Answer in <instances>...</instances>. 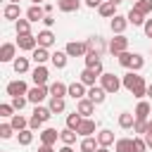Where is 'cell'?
<instances>
[{
    "label": "cell",
    "instance_id": "22",
    "mask_svg": "<svg viewBox=\"0 0 152 152\" xmlns=\"http://www.w3.org/2000/svg\"><path fill=\"white\" fill-rule=\"evenodd\" d=\"M95 138H97L100 147H109V145H114V142H116V140H114V133H112L109 128H102V131H100Z\"/></svg>",
    "mask_w": 152,
    "mask_h": 152
},
{
    "label": "cell",
    "instance_id": "25",
    "mask_svg": "<svg viewBox=\"0 0 152 152\" xmlns=\"http://www.w3.org/2000/svg\"><path fill=\"white\" fill-rule=\"evenodd\" d=\"M50 57H52V55H50V50H48V48H36V50L31 52V59H33L36 64H45Z\"/></svg>",
    "mask_w": 152,
    "mask_h": 152
},
{
    "label": "cell",
    "instance_id": "7",
    "mask_svg": "<svg viewBox=\"0 0 152 152\" xmlns=\"http://www.w3.org/2000/svg\"><path fill=\"white\" fill-rule=\"evenodd\" d=\"M48 95H50V88H48V86H33V88L28 90V95H26V97H28V102L40 104V102H43Z\"/></svg>",
    "mask_w": 152,
    "mask_h": 152
},
{
    "label": "cell",
    "instance_id": "6",
    "mask_svg": "<svg viewBox=\"0 0 152 152\" xmlns=\"http://www.w3.org/2000/svg\"><path fill=\"white\" fill-rule=\"evenodd\" d=\"M17 48L24 50V52H33V50L38 48V38H36L33 33H28V36H17Z\"/></svg>",
    "mask_w": 152,
    "mask_h": 152
},
{
    "label": "cell",
    "instance_id": "42",
    "mask_svg": "<svg viewBox=\"0 0 152 152\" xmlns=\"http://www.w3.org/2000/svg\"><path fill=\"white\" fill-rule=\"evenodd\" d=\"M133 55H135V52H128V50H126V52H121V55H116V57H119V64H121V66H126V69H131Z\"/></svg>",
    "mask_w": 152,
    "mask_h": 152
},
{
    "label": "cell",
    "instance_id": "59",
    "mask_svg": "<svg viewBox=\"0 0 152 152\" xmlns=\"http://www.w3.org/2000/svg\"><path fill=\"white\" fill-rule=\"evenodd\" d=\"M97 152H109V147H97Z\"/></svg>",
    "mask_w": 152,
    "mask_h": 152
},
{
    "label": "cell",
    "instance_id": "36",
    "mask_svg": "<svg viewBox=\"0 0 152 152\" xmlns=\"http://www.w3.org/2000/svg\"><path fill=\"white\" fill-rule=\"evenodd\" d=\"M12 69H14L17 74H26V71H28V57H17V59L12 62Z\"/></svg>",
    "mask_w": 152,
    "mask_h": 152
},
{
    "label": "cell",
    "instance_id": "14",
    "mask_svg": "<svg viewBox=\"0 0 152 152\" xmlns=\"http://www.w3.org/2000/svg\"><path fill=\"white\" fill-rule=\"evenodd\" d=\"M88 95V86H83L81 81H74V83H69V97H74L76 102L78 100H83Z\"/></svg>",
    "mask_w": 152,
    "mask_h": 152
},
{
    "label": "cell",
    "instance_id": "40",
    "mask_svg": "<svg viewBox=\"0 0 152 152\" xmlns=\"http://www.w3.org/2000/svg\"><path fill=\"white\" fill-rule=\"evenodd\" d=\"M33 116H38L43 124L52 116V112H50V107H40V104H36V109H33Z\"/></svg>",
    "mask_w": 152,
    "mask_h": 152
},
{
    "label": "cell",
    "instance_id": "62",
    "mask_svg": "<svg viewBox=\"0 0 152 152\" xmlns=\"http://www.w3.org/2000/svg\"><path fill=\"white\" fill-rule=\"evenodd\" d=\"M10 2H14V5H19V0H10Z\"/></svg>",
    "mask_w": 152,
    "mask_h": 152
},
{
    "label": "cell",
    "instance_id": "24",
    "mask_svg": "<svg viewBox=\"0 0 152 152\" xmlns=\"http://www.w3.org/2000/svg\"><path fill=\"white\" fill-rule=\"evenodd\" d=\"M19 14H21V10H19V5H14V2L5 5V10H2V17L10 19V21H19Z\"/></svg>",
    "mask_w": 152,
    "mask_h": 152
},
{
    "label": "cell",
    "instance_id": "28",
    "mask_svg": "<svg viewBox=\"0 0 152 152\" xmlns=\"http://www.w3.org/2000/svg\"><path fill=\"white\" fill-rule=\"evenodd\" d=\"M126 19H128V24H133V26H145V21H147L145 14H140V12L133 10V7H131V12L126 14Z\"/></svg>",
    "mask_w": 152,
    "mask_h": 152
},
{
    "label": "cell",
    "instance_id": "17",
    "mask_svg": "<svg viewBox=\"0 0 152 152\" xmlns=\"http://www.w3.org/2000/svg\"><path fill=\"white\" fill-rule=\"evenodd\" d=\"M88 100H93L95 104H102L104 100H107V90L102 88V86H93V88H88V95H86Z\"/></svg>",
    "mask_w": 152,
    "mask_h": 152
},
{
    "label": "cell",
    "instance_id": "27",
    "mask_svg": "<svg viewBox=\"0 0 152 152\" xmlns=\"http://www.w3.org/2000/svg\"><path fill=\"white\" fill-rule=\"evenodd\" d=\"M97 147H100V142H97V138H83L81 140V145H78V150L81 152H97Z\"/></svg>",
    "mask_w": 152,
    "mask_h": 152
},
{
    "label": "cell",
    "instance_id": "13",
    "mask_svg": "<svg viewBox=\"0 0 152 152\" xmlns=\"http://www.w3.org/2000/svg\"><path fill=\"white\" fill-rule=\"evenodd\" d=\"M14 59H17V43H2L0 62H14Z\"/></svg>",
    "mask_w": 152,
    "mask_h": 152
},
{
    "label": "cell",
    "instance_id": "44",
    "mask_svg": "<svg viewBox=\"0 0 152 152\" xmlns=\"http://www.w3.org/2000/svg\"><path fill=\"white\" fill-rule=\"evenodd\" d=\"M12 135H14L12 124H0V138H2V140H10Z\"/></svg>",
    "mask_w": 152,
    "mask_h": 152
},
{
    "label": "cell",
    "instance_id": "18",
    "mask_svg": "<svg viewBox=\"0 0 152 152\" xmlns=\"http://www.w3.org/2000/svg\"><path fill=\"white\" fill-rule=\"evenodd\" d=\"M26 19L33 24V21H43L45 19V10H43V5H31L28 10H26Z\"/></svg>",
    "mask_w": 152,
    "mask_h": 152
},
{
    "label": "cell",
    "instance_id": "1",
    "mask_svg": "<svg viewBox=\"0 0 152 152\" xmlns=\"http://www.w3.org/2000/svg\"><path fill=\"white\" fill-rule=\"evenodd\" d=\"M121 83H124V88H126L128 93H133V97H138V100H142V97L147 95V83H145V78H142L138 71H128V74L121 78Z\"/></svg>",
    "mask_w": 152,
    "mask_h": 152
},
{
    "label": "cell",
    "instance_id": "31",
    "mask_svg": "<svg viewBox=\"0 0 152 152\" xmlns=\"http://www.w3.org/2000/svg\"><path fill=\"white\" fill-rule=\"evenodd\" d=\"M114 152H133V138H119L114 142Z\"/></svg>",
    "mask_w": 152,
    "mask_h": 152
},
{
    "label": "cell",
    "instance_id": "29",
    "mask_svg": "<svg viewBox=\"0 0 152 152\" xmlns=\"http://www.w3.org/2000/svg\"><path fill=\"white\" fill-rule=\"evenodd\" d=\"M66 59H69V55H66V52H59V50L52 52V57H50V62H52L55 69H64V66H66Z\"/></svg>",
    "mask_w": 152,
    "mask_h": 152
},
{
    "label": "cell",
    "instance_id": "33",
    "mask_svg": "<svg viewBox=\"0 0 152 152\" xmlns=\"http://www.w3.org/2000/svg\"><path fill=\"white\" fill-rule=\"evenodd\" d=\"M133 124H135V114L133 112H121L119 114V126L121 128H133Z\"/></svg>",
    "mask_w": 152,
    "mask_h": 152
},
{
    "label": "cell",
    "instance_id": "39",
    "mask_svg": "<svg viewBox=\"0 0 152 152\" xmlns=\"http://www.w3.org/2000/svg\"><path fill=\"white\" fill-rule=\"evenodd\" d=\"M76 135H78L76 131H71V128H64V131L59 133V140H62L64 145H74V142H76Z\"/></svg>",
    "mask_w": 152,
    "mask_h": 152
},
{
    "label": "cell",
    "instance_id": "12",
    "mask_svg": "<svg viewBox=\"0 0 152 152\" xmlns=\"http://www.w3.org/2000/svg\"><path fill=\"white\" fill-rule=\"evenodd\" d=\"M36 38H38V48H48V50H50V48L55 45V40H57V38H55V33H52L50 28L38 31V36H36Z\"/></svg>",
    "mask_w": 152,
    "mask_h": 152
},
{
    "label": "cell",
    "instance_id": "55",
    "mask_svg": "<svg viewBox=\"0 0 152 152\" xmlns=\"http://www.w3.org/2000/svg\"><path fill=\"white\" fill-rule=\"evenodd\" d=\"M43 10H45V14H52V5L48 2V5H43Z\"/></svg>",
    "mask_w": 152,
    "mask_h": 152
},
{
    "label": "cell",
    "instance_id": "11",
    "mask_svg": "<svg viewBox=\"0 0 152 152\" xmlns=\"http://www.w3.org/2000/svg\"><path fill=\"white\" fill-rule=\"evenodd\" d=\"M126 26H128V19H126L124 14H116V17L109 21V28H112V33H114V36H124Z\"/></svg>",
    "mask_w": 152,
    "mask_h": 152
},
{
    "label": "cell",
    "instance_id": "43",
    "mask_svg": "<svg viewBox=\"0 0 152 152\" xmlns=\"http://www.w3.org/2000/svg\"><path fill=\"white\" fill-rule=\"evenodd\" d=\"M142 66H145V57L135 52V55H133V62H131V71H140Z\"/></svg>",
    "mask_w": 152,
    "mask_h": 152
},
{
    "label": "cell",
    "instance_id": "21",
    "mask_svg": "<svg viewBox=\"0 0 152 152\" xmlns=\"http://www.w3.org/2000/svg\"><path fill=\"white\" fill-rule=\"evenodd\" d=\"M95 126H97V124H95V121H93V119H83V121H81V126H78V131H76V133H78V135H83V138H90V135H93V133H95Z\"/></svg>",
    "mask_w": 152,
    "mask_h": 152
},
{
    "label": "cell",
    "instance_id": "32",
    "mask_svg": "<svg viewBox=\"0 0 152 152\" xmlns=\"http://www.w3.org/2000/svg\"><path fill=\"white\" fill-rule=\"evenodd\" d=\"M48 107H50V112H52V114H62V112L66 109V104H64V97H50Z\"/></svg>",
    "mask_w": 152,
    "mask_h": 152
},
{
    "label": "cell",
    "instance_id": "2",
    "mask_svg": "<svg viewBox=\"0 0 152 152\" xmlns=\"http://www.w3.org/2000/svg\"><path fill=\"white\" fill-rule=\"evenodd\" d=\"M64 52L69 57H86L88 55V43L86 40H69L66 48H64Z\"/></svg>",
    "mask_w": 152,
    "mask_h": 152
},
{
    "label": "cell",
    "instance_id": "61",
    "mask_svg": "<svg viewBox=\"0 0 152 152\" xmlns=\"http://www.w3.org/2000/svg\"><path fill=\"white\" fill-rule=\"evenodd\" d=\"M107 2H114V5H119V2H124V0H107Z\"/></svg>",
    "mask_w": 152,
    "mask_h": 152
},
{
    "label": "cell",
    "instance_id": "15",
    "mask_svg": "<svg viewBox=\"0 0 152 152\" xmlns=\"http://www.w3.org/2000/svg\"><path fill=\"white\" fill-rule=\"evenodd\" d=\"M150 112H152V104L147 102V100H140L138 104H135V119L138 121H150Z\"/></svg>",
    "mask_w": 152,
    "mask_h": 152
},
{
    "label": "cell",
    "instance_id": "3",
    "mask_svg": "<svg viewBox=\"0 0 152 152\" xmlns=\"http://www.w3.org/2000/svg\"><path fill=\"white\" fill-rule=\"evenodd\" d=\"M100 86L107 90V95H109V93L114 95L124 83H121V78H119V76H114V74H102V76H100Z\"/></svg>",
    "mask_w": 152,
    "mask_h": 152
},
{
    "label": "cell",
    "instance_id": "52",
    "mask_svg": "<svg viewBox=\"0 0 152 152\" xmlns=\"http://www.w3.org/2000/svg\"><path fill=\"white\" fill-rule=\"evenodd\" d=\"M43 24H45V28H50V26L55 24V17H52V14H45V19H43Z\"/></svg>",
    "mask_w": 152,
    "mask_h": 152
},
{
    "label": "cell",
    "instance_id": "20",
    "mask_svg": "<svg viewBox=\"0 0 152 152\" xmlns=\"http://www.w3.org/2000/svg\"><path fill=\"white\" fill-rule=\"evenodd\" d=\"M48 88H50V97H64V95H69V86L62 83V81H55Z\"/></svg>",
    "mask_w": 152,
    "mask_h": 152
},
{
    "label": "cell",
    "instance_id": "41",
    "mask_svg": "<svg viewBox=\"0 0 152 152\" xmlns=\"http://www.w3.org/2000/svg\"><path fill=\"white\" fill-rule=\"evenodd\" d=\"M133 10H138L140 14H150V12H152V0H138V2L133 5Z\"/></svg>",
    "mask_w": 152,
    "mask_h": 152
},
{
    "label": "cell",
    "instance_id": "10",
    "mask_svg": "<svg viewBox=\"0 0 152 152\" xmlns=\"http://www.w3.org/2000/svg\"><path fill=\"white\" fill-rule=\"evenodd\" d=\"M76 112H78L83 119H90V116L95 114V102H93V100H88V97H83V100H78V102H76Z\"/></svg>",
    "mask_w": 152,
    "mask_h": 152
},
{
    "label": "cell",
    "instance_id": "30",
    "mask_svg": "<svg viewBox=\"0 0 152 152\" xmlns=\"http://www.w3.org/2000/svg\"><path fill=\"white\" fill-rule=\"evenodd\" d=\"M10 124H12V128L19 133V131H26L28 128V119L26 116H21V114H14L12 119H10Z\"/></svg>",
    "mask_w": 152,
    "mask_h": 152
},
{
    "label": "cell",
    "instance_id": "8",
    "mask_svg": "<svg viewBox=\"0 0 152 152\" xmlns=\"http://www.w3.org/2000/svg\"><path fill=\"white\" fill-rule=\"evenodd\" d=\"M86 43H88V50H90V52H97L100 57H102L104 50H109V45H107L104 38H100V36H90V38H86Z\"/></svg>",
    "mask_w": 152,
    "mask_h": 152
},
{
    "label": "cell",
    "instance_id": "35",
    "mask_svg": "<svg viewBox=\"0 0 152 152\" xmlns=\"http://www.w3.org/2000/svg\"><path fill=\"white\" fill-rule=\"evenodd\" d=\"M14 28H17V36H28L31 33V21L28 19H19V21H14Z\"/></svg>",
    "mask_w": 152,
    "mask_h": 152
},
{
    "label": "cell",
    "instance_id": "53",
    "mask_svg": "<svg viewBox=\"0 0 152 152\" xmlns=\"http://www.w3.org/2000/svg\"><path fill=\"white\" fill-rule=\"evenodd\" d=\"M142 138H145V142H147V150H152V133H145Z\"/></svg>",
    "mask_w": 152,
    "mask_h": 152
},
{
    "label": "cell",
    "instance_id": "54",
    "mask_svg": "<svg viewBox=\"0 0 152 152\" xmlns=\"http://www.w3.org/2000/svg\"><path fill=\"white\" fill-rule=\"evenodd\" d=\"M38 152H55V150H52L50 145H40V147H38Z\"/></svg>",
    "mask_w": 152,
    "mask_h": 152
},
{
    "label": "cell",
    "instance_id": "60",
    "mask_svg": "<svg viewBox=\"0 0 152 152\" xmlns=\"http://www.w3.org/2000/svg\"><path fill=\"white\" fill-rule=\"evenodd\" d=\"M31 2H33V5H43L45 0H31Z\"/></svg>",
    "mask_w": 152,
    "mask_h": 152
},
{
    "label": "cell",
    "instance_id": "45",
    "mask_svg": "<svg viewBox=\"0 0 152 152\" xmlns=\"http://www.w3.org/2000/svg\"><path fill=\"white\" fill-rule=\"evenodd\" d=\"M145 150H147L145 138H142V135H135V138H133V152H145Z\"/></svg>",
    "mask_w": 152,
    "mask_h": 152
},
{
    "label": "cell",
    "instance_id": "58",
    "mask_svg": "<svg viewBox=\"0 0 152 152\" xmlns=\"http://www.w3.org/2000/svg\"><path fill=\"white\" fill-rule=\"evenodd\" d=\"M147 95H150V97H152V83H150V86H147Z\"/></svg>",
    "mask_w": 152,
    "mask_h": 152
},
{
    "label": "cell",
    "instance_id": "5",
    "mask_svg": "<svg viewBox=\"0 0 152 152\" xmlns=\"http://www.w3.org/2000/svg\"><path fill=\"white\" fill-rule=\"evenodd\" d=\"M5 90H7V95H10V97H19V95H28V90H31V88L26 86V81L17 78V81H10Z\"/></svg>",
    "mask_w": 152,
    "mask_h": 152
},
{
    "label": "cell",
    "instance_id": "56",
    "mask_svg": "<svg viewBox=\"0 0 152 152\" xmlns=\"http://www.w3.org/2000/svg\"><path fill=\"white\" fill-rule=\"evenodd\" d=\"M59 152H74V150H71V145H64V147H62Z\"/></svg>",
    "mask_w": 152,
    "mask_h": 152
},
{
    "label": "cell",
    "instance_id": "48",
    "mask_svg": "<svg viewBox=\"0 0 152 152\" xmlns=\"http://www.w3.org/2000/svg\"><path fill=\"white\" fill-rule=\"evenodd\" d=\"M133 133L145 135V133H147V121H138V119H135V124H133Z\"/></svg>",
    "mask_w": 152,
    "mask_h": 152
},
{
    "label": "cell",
    "instance_id": "19",
    "mask_svg": "<svg viewBox=\"0 0 152 152\" xmlns=\"http://www.w3.org/2000/svg\"><path fill=\"white\" fill-rule=\"evenodd\" d=\"M57 138H59V133H57V128H43L40 131V145H55L57 142Z\"/></svg>",
    "mask_w": 152,
    "mask_h": 152
},
{
    "label": "cell",
    "instance_id": "57",
    "mask_svg": "<svg viewBox=\"0 0 152 152\" xmlns=\"http://www.w3.org/2000/svg\"><path fill=\"white\" fill-rule=\"evenodd\" d=\"M147 133H152V119L147 121Z\"/></svg>",
    "mask_w": 152,
    "mask_h": 152
},
{
    "label": "cell",
    "instance_id": "34",
    "mask_svg": "<svg viewBox=\"0 0 152 152\" xmlns=\"http://www.w3.org/2000/svg\"><path fill=\"white\" fill-rule=\"evenodd\" d=\"M83 59H86V66H88V69H97V66H102V59H100L97 52H90V50H88V55H86Z\"/></svg>",
    "mask_w": 152,
    "mask_h": 152
},
{
    "label": "cell",
    "instance_id": "50",
    "mask_svg": "<svg viewBox=\"0 0 152 152\" xmlns=\"http://www.w3.org/2000/svg\"><path fill=\"white\" fill-rule=\"evenodd\" d=\"M102 2H104V0H86V7H90V10H95V7H97V10H100V5H102Z\"/></svg>",
    "mask_w": 152,
    "mask_h": 152
},
{
    "label": "cell",
    "instance_id": "49",
    "mask_svg": "<svg viewBox=\"0 0 152 152\" xmlns=\"http://www.w3.org/2000/svg\"><path fill=\"white\" fill-rule=\"evenodd\" d=\"M40 126H43V121H40L38 116H31V119H28V128H31V131H38Z\"/></svg>",
    "mask_w": 152,
    "mask_h": 152
},
{
    "label": "cell",
    "instance_id": "16",
    "mask_svg": "<svg viewBox=\"0 0 152 152\" xmlns=\"http://www.w3.org/2000/svg\"><path fill=\"white\" fill-rule=\"evenodd\" d=\"M48 69H45V64H36V69L31 71V78H33V83L36 86H45L48 83Z\"/></svg>",
    "mask_w": 152,
    "mask_h": 152
},
{
    "label": "cell",
    "instance_id": "38",
    "mask_svg": "<svg viewBox=\"0 0 152 152\" xmlns=\"http://www.w3.org/2000/svg\"><path fill=\"white\" fill-rule=\"evenodd\" d=\"M81 121H83V116H81L78 112H74V114H69V116H66V128H71V131H78Z\"/></svg>",
    "mask_w": 152,
    "mask_h": 152
},
{
    "label": "cell",
    "instance_id": "37",
    "mask_svg": "<svg viewBox=\"0 0 152 152\" xmlns=\"http://www.w3.org/2000/svg\"><path fill=\"white\" fill-rule=\"evenodd\" d=\"M17 140H19V145L28 147V145L33 142V131H31V128H26V131H19V133H17Z\"/></svg>",
    "mask_w": 152,
    "mask_h": 152
},
{
    "label": "cell",
    "instance_id": "63",
    "mask_svg": "<svg viewBox=\"0 0 152 152\" xmlns=\"http://www.w3.org/2000/svg\"><path fill=\"white\" fill-rule=\"evenodd\" d=\"M133 2H138V0H133Z\"/></svg>",
    "mask_w": 152,
    "mask_h": 152
},
{
    "label": "cell",
    "instance_id": "26",
    "mask_svg": "<svg viewBox=\"0 0 152 152\" xmlns=\"http://www.w3.org/2000/svg\"><path fill=\"white\" fill-rule=\"evenodd\" d=\"M97 12H100V17H104V19H114V17H116V5L104 0V2L100 5V10H97Z\"/></svg>",
    "mask_w": 152,
    "mask_h": 152
},
{
    "label": "cell",
    "instance_id": "51",
    "mask_svg": "<svg viewBox=\"0 0 152 152\" xmlns=\"http://www.w3.org/2000/svg\"><path fill=\"white\" fill-rule=\"evenodd\" d=\"M142 28H145V36H147V38H152V19H147Z\"/></svg>",
    "mask_w": 152,
    "mask_h": 152
},
{
    "label": "cell",
    "instance_id": "9",
    "mask_svg": "<svg viewBox=\"0 0 152 152\" xmlns=\"http://www.w3.org/2000/svg\"><path fill=\"white\" fill-rule=\"evenodd\" d=\"M128 50V38L126 36H114L112 40H109V52L112 55H121V52H126Z\"/></svg>",
    "mask_w": 152,
    "mask_h": 152
},
{
    "label": "cell",
    "instance_id": "46",
    "mask_svg": "<svg viewBox=\"0 0 152 152\" xmlns=\"http://www.w3.org/2000/svg\"><path fill=\"white\" fill-rule=\"evenodd\" d=\"M26 102H28V97H26V95H19V97H12V107H14L17 112H21V109L26 107Z\"/></svg>",
    "mask_w": 152,
    "mask_h": 152
},
{
    "label": "cell",
    "instance_id": "47",
    "mask_svg": "<svg viewBox=\"0 0 152 152\" xmlns=\"http://www.w3.org/2000/svg\"><path fill=\"white\" fill-rule=\"evenodd\" d=\"M14 112H17V109L12 107V102H2V104H0V116H10V119H12Z\"/></svg>",
    "mask_w": 152,
    "mask_h": 152
},
{
    "label": "cell",
    "instance_id": "23",
    "mask_svg": "<svg viewBox=\"0 0 152 152\" xmlns=\"http://www.w3.org/2000/svg\"><path fill=\"white\" fill-rule=\"evenodd\" d=\"M57 7H59V12H66V14H71V12H78V7H81V0H57Z\"/></svg>",
    "mask_w": 152,
    "mask_h": 152
},
{
    "label": "cell",
    "instance_id": "4",
    "mask_svg": "<svg viewBox=\"0 0 152 152\" xmlns=\"http://www.w3.org/2000/svg\"><path fill=\"white\" fill-rule=\"evenodd\" d=\"M102 74H104V71H102V66H97V69H88V66H86V69L81 71V78H78V81H81L83 86L93 88V86H95V81H97Z\"/></svg>",
    "mask_w": 152,
    "mask_h": 152
}]
</instances>
